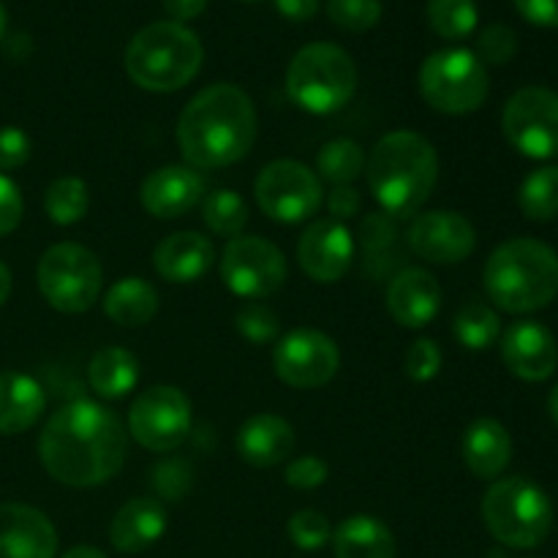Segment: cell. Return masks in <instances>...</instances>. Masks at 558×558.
<instances>
[{
    "instance_id": "6da1fadb",
    "label": "cell",
    "mask_w": 558,
    "mask_h": 558,
    "mask_svg": "<svg viewBox=\"0 0 558 558\" xmlns=\"http://www.w3.org/2000/svg\"><path fill=\"white\" fill-rule=\"evenodd\" d=\"M129 456L123 423L107 407L71 401L38 436V458L52 480L69 488H96L118 477Z\"/></svg>"
},
{
    "instance_id": "7a4b0ae2",
    "label": "cell",
    "mask_w": 558,
    "mask_h": 558,
    "mask_svg": "<svg viewBox=\"0 0 558 558\" xmlns=\"http://www.w3.org/2000/svg\"><path fill=\"white\" fill-rule=\"evenodd\" d=\"M259 134L248 93L218 82L196 93L178 120V145L194 169H221L243 161Z\"/></svg>"
},
{
    "instance_id": "3957f363",
    "label": "cell",
    "mask_w": 558,
    "mask_h": 558,
    "mask_svg": "<svg viewBox=\"0 0 558 558\" xmlns=\"http://www.w3.org/2000/svg\"><path fill=\"white\" fill-rule=\"evenodd\" d=\"M365 174L381 213L392 218L417 216L439 178V156L417 131H392L376 142Z\"/></svg>"
},
{
    "instance_id": "277c9868",
    "label": "cell",
    "mask_w": 558,
    "mask_h": 558,
    "mask_svg": "<svg viewBox=\"0 0 558 558\" xmlns=\"http://www.w3.org/2000/svg\"><path fill=\"white\" fill-rule=\"evenodd\" d=\"M485 292L507 314H534L558 294V254L534 238L501 243L485 265Z\"/></svg>"
},
{
    "instance_id": "5b68a950",
    "label": "cell",
    "mask_w": 558,
    "mask_h": 558,
    "mask_svg": "<svg viewBox=\"0 0 558 558\" xmlns=\"http://www.w3.org/2000/svg\"><path fill=\"white\" fill-rule=\"evenodd\" d=\"M205 49L199 36L180 22H153L131 38L125 71L131 82L150 93H174L202 69Z\"/></svg>"
},
{
    "instance_id": "8992f818",
    "label": "cell",
    "mask_w": 558,
    "mask_h": 558,
    "mask_svg": "<svg viewBox=\"0 0 558 558\" xmlns=\"http://www.w3.org/2000/svg\"><path fill=\"white\" fill-rule=\"evenodd\" d=\"M483 523L507 548H537L554 529V505L529 477L494 480L483 496Z\"/></svg>"
},
{
    "instance_id": "52a82bcc",
    "label": "cell",
    "mask_w": 558,
    "mask_h": 558,
    "mask_svg": "<svg viewBox=\"0 0 558 558\" xmlns=\"http://www.w3.org/2000/svg\"><path fill=\"white\" fill-rule=\"evenodd\" d=\"M357 90V65L352 54L330 41L300 49L287 69V93L311 114H332L347 107Z\"/></svg>"
},
{
    "instance_id": "ba28073f",
    "label": "cell",
    "mask_w": 558,
    "mask_h": 558,
    "mask_svg": "<svg viewBox=\"0 0 558 558\" xmlns=\"http://www.w3.org/2000/svg\"><path fill=\"white\" fill-rule=\"evenodd\" d=\"M38 292L60 314H85L98 303L104 270L98 256L80 243H58L44 251L36 270Z\"/></svg>"
},
{
    "instance_id": "9c48e42d",
    "label": "cell",
    "mask_w": 558,
    "mask_h": 558,
    "mask_svg": "<svg viewBox=\"0 0 558 558\" xmlns=\"http://www.w3.org/2000/svg\"><path fill=\"white\" fill-rule=\"evenodd\" d=\"M488 90V71L472 49H439L420 69V93L441 114L477 112Z\"/></svg>"
},
{
    "instance_id": "30bf717a",
    "label": "cell",
    "mask_w": 558,
    "mask_h": 558,
    "mask_svg": "<svg viewBox=\"0 0 558 558\" xmlns=\"http://www.w3.org/2000/svg\"><path fill=\"white\" fill-rule=\"evenodd\" d=\"M501 131L521 156L548 161L558 156V93L529 85L512 93L501 112Z\"/></svg>"
},
{
    "instance_id": "8fae6325",
    "label": "cell",
    "mask_w": 558,
    "mask_h": 558,
    "mask_svg": "<svg viewBox=\"0 0 558 558\" xmlns=\"http://www.w3.org/2000/svg\"><path fill=\"white\" fill-rule=\"evenodd\" d=\"M256 205L270 221H308L322 207V180L305 163L281 158L267 163L254 183Z\"/></svg>"
},
{
    "instance_id": "7c38bea8",
    "label": "cell",
    "mask_w": 558,
    "mask_h": 558,
    "mask_svg": "<svg viewBox=\"0 0 558 558\" xmlns=\"http://www.w3.org/2000/svg\"><path fill=\"white\" fill-rule=\"evenodd\" d=\"M191 401L180 387L156 385L134 398L129 434L150 452H172L191 434Z\"/></svg>"
},
{
    "instance_id": "4fadbf2b",
    "label": "cell",
    "mask_w": 558,
    "mask_h": 558,
    "mask_svg": "<svg viewBox=\"0 0 558 558\" xmlns=\"http://www.w3.org/2000/svg\"><path fill=\"white\" fill-rule=\"evenodd\" d=\"M221 281L243 300L270 298L287 281V259L270 240L240 234L221 254Z\"/></svg>"
},
{
    "instance_id": "5bb4252c",
    "label": "cell",
    "mask_w": 558,
    "mask_h": 558,
    "mask_svg": "<svg viewBox=\"0 0 558 558\" xmlns=\"http://www.w3.org/2000/svg\"><path fill=\"white\" fill-rule=\"evenodd\" d=\"M341 368V352L336 341L314 327L287 332L272 349V371L283 385L294 390H314L327 385Z\"/></svg>"
},
{
    "instance_id": "9a60e30c",
    "label": "cell",
    "mask_w": 558,
    "mask_h": 558,
    "mask_svg": "<svg viewBox=\"0 0 558 558\" xmlns=\"http://www.w3.org/2000/svg\"><path fill=\"white\" fill-rule=\"evenodd\" d=\"M409 248L434 265H458L477 248V232L461 213H417L409 223Z\"/></svg>"
},
{
    "instance_id": "2e32d148",
    "label": "cell",
    "mask_w": 558,
    "mask_h": 558,
    "mask_svg": "<svg viewBox=\"0 0 558 558\" xmlns=\"http://www.w3.org/2000/svg\"><path fill=\"white\" fill-rule=\"evenodd\" d=\"M354 259V238L336 218H319L298 243V262L316 283H336L347 276Z\"/></svg>"
},
{
    "instance_id": "e0dca14e",
    "label": "cell",
    "mask_w": 558,
    "mask_h": 558,
    "mask_svg": "<svg viewBox=\"0 0 558 558\" xmlns=\"http://www.w3.org/2000/svg\"><path fill=\"white\" fill-rule=\"evenodd\" d=\"M501 360L518 379L545 381L558 368V343L554 332L539 322H515L501 336Z\"/></svg>"
},
{
    "instance_id": "ac0fdd59",
    "label": "cell",
    "mask_w": 558,
    "mask_h": 558,
    "mask_svg": "<svg viewBox=\"0 0 558 558\" xmlns=\"http://www.w3.org/2000/svg\"><path fill=\"white\" fill-rule=\"evenodd\" d=\"M58 532L41 510L16 501L0 505V558H54Z\"/></svg>"
},
{
    "instance_id": "d6986e66",
    "label": "cell",
    "mask_w": 558,
    "mask_h": 558,
    "mask_svg": "<svg viewBox=\"0 0 558 558\" xmlns=\"http://www.w3.org/2000/svg\"><path fill=\"white\" fill-rule=\"evenodd\" d=\"M205 178L194 167H161L145 178L140 202L153 218H183L205 199Z\"/></svg>"
},
{
    "instance_id": "ffe728a7",
    "label": "cell",
    "mask_w": 558,
    "mask_h": 558,
    "mask_svg": "<svg viewBox=\"0 0 558 558\" xmlns=\"http://www.w3.org/2000/svg\"><path fill=\"white\" fill-rule=\"evenodd\" d=\"M441 308L439 281L423 267H407L387 287V311L396 325L420 330L430 325Z\"/></svg>"
},
{
    "instance_id": "44dd1931",
    "label": "cell",
    "mask_w": 558,
    "mask_h": 558,
    "mask_svg": "<svg viewBox=\"0 0 558 558\" xmlns=\"http://www.w3.org/2000/svg\"><path fill=\"white\" fill-rule=\"evenodd\" d=\"M169 515L167 507L158 499H131L114 512L112 523H109V543L118 554L136 556L145 554L147 548L158 543L167 534Z\"/></svg>"
},
{
    "instance_id": "7402d4cb",
    "label": "cell",
    "mask_w": 558,
    "mask_h": 558,
    "mask_svg": "<svg viewBox=\"0 0 558 558\" xmlns=\"http://www.w3.org/2000/svg\"><path fill=\"white\" fill-rule=\"evenodd\" d=\"M216 245L202 232H174L153 251V267L169 283H196L210 272Z\"/></svg>"
},
{
    "instance_id": "603a6c76",
    "label": "cell",
    "mask_w": 558,
    "mask_h": 558,
    "mask_svg": "<svg viewBox=\"0 0 558 558\" xmlns=\"http://www.w3.org/2000/svg\"><path fill=\"white\" fill-rule=\"evenodd\" d=\"M294 428L278 414H254L240 425L234 450L248 466L272 469L294 452Z\"/></svg>"
},
{
    "instance_id": "cb8c5ba5",
    "label": "cell",
    "mask_w": 558,
    "mask_h": 558,
    "mask_svg": "<svg viewBox=\"0 0 558 558\" xmlns=\"http://www.w3.org/2000/svg\"><path fill=\"white\" fill-rule=\"evenodd\" d=\"M461 456L469 472L477 480L501 477L512 461V436L499 420L480 417L466 428L461 441Z\"/></svg>"
},
{
    "instance_id": "d4e9b609",
    "label": "cell",
    "mask_w": 558,
    "mask_h": 558,
    "mask_svg": "<svg viewBox=\"0 0 558 558\" xmlns=\"http://www.w3.org/2000/svg\"><path fill=\"white\" fill-rule=\"evenodd\" d=\"M44 407L47 396L33 376L16 371L0 374V436L25 434L38 423Z\"/></svg>"
},
{
    "instance_id": "484cf974",
    "label": "cell",
    "mask_w": 558,
    "mask_h": 558,
    "mask_svg": "<svg viewBox=\"0 0 558 558\" xmlns=\"http://www.w3.org/2000/svg\"><path fill=\"white\" fill-rule=\"evenodd\" d=\"M336 558H396L390 526L374 515H349L332 529Z\"/></svg>"
},
{
    "instance_id": "4316f807",
    "label": "cell",
    "mask_w": 558,
    "mask_h": 558,
    "mask_svg": "<svg viewBox=\"0 0 558 558\" xmlns=\"http://www.w3.org/2000/svg\"><path fill=\"white\" fill-rule=\"evenodd\" d=\"M104 314L120 327H145L158 314L156 287L140 276L120 278L104 294Z\"/></svg>"
},
{
    "instance_id": "83f0119b",
    "label": "cell",
    "mask_w": 558,
    "mask_h": 558,
    "mask_svg": "<svg viewBox=\"0 0 558 558\" xmlns=\"http://www.w3.org/2000/svg\"><path fill=\"white\" fill-rule=\"evenodd\" d=\"M87 379L96 396H101L104 401H118L140 385V360L129 349L107 347L93 354Z\"/></svg>"
},
{
    "instance_id": "f1b7e54d",
    "label": "cell",
    "mask_w": 558,
    "mask_h": 558,
    "mask_svg": "<svg viewBox=\"0 0 558 558\" xmlns=\"http://www.w3.org/2000/svg\"><path fill=\"white\" fill-rule=\"evenodd\" d=\"M452 336L469 352H485L501 338V319L483 300H466L452 316Z\"/></svg>"
},
{
    "instance_id": "f546056e",
    "label": "cell",
    "mask_w": 558,
    "mask_h": 558,
    "mask_svg": "<svg viewBox=\"0 0 558 558\" xmlns=\"http://www.w3.org/2000/svg\"><path fill=\"white\" fill-rule=\"evenodd\" d=\"M365 150L354 140H332L316 156V178L332 185H352L365 174Z\"/></svg>"
},
{
    "instance_id": "4dcf8cb0",
    "label": "cell",
    "mask_w": 558,
    "mask_h": 558,
    "mask_svg": "<svg viewBox=\"0 0 558 558\" xmlns=\"http://www.w3.org/2000/svg\"><path fill=\"white\" fill-rule=\"evenodd\" d=\"M202 221L218 238H240L245 223H248V205L238 191H210L202 199Z\"/></svg>"
},
{
    "instance_id": "1f68e13d",
    "label": "cell",
    "mask_w": 558,
    "mask_h": 558,
    "mask_svg": "<svg viewBox=\"0 0 558 558\" xmlns=\"http://www.w3.org/2000/svg\"><path fill=\"white\" fill-rule=\"evenodd\" d=\"M518 205L529 221H554L558 216V167H539L518 191Z\"/></svg>"
},
{
    "instance_id": "d6a6232c",
    "label": "cell",
    "mask_w": 558,
    "mask_h": 558,
    "mask_svg": "<svg viewBox=\"0 0 558 558\" xmlns=\"http://www.w3.org/2000/svg\"><path fill=\"white\" fill-rule=\"evenodd\" d=\"M90 205V194L82 178H58L49 183L47 194H44V210H47L49 221L58 227H71V223L82 221Z\"/></svg>"
},
{
    "instance_id": "836d02e7",
    "label": "cell",
    "mask_w": 558,
    "mask_h": 558,
    "mask_svg": "<svg viewBox=\"0 0 558 558\" xmlns=\"http://www.w3.org/2000/svg\"><path fill=\"white\" fill-rule=\"evenodd\" d=\"M425 14H428L430 31L450 41L472 36L480 20L474 0H428Z\"/></svg>"
},
{
    "instance_id": "e575fe53",
    "label": "cell",
    "mask_w": 558,
    "mask_h": 558,
    "mask_svg": "<svg viewBox=\"0 0 558 558\" xmlns=\"http://www.w3.org/2000/svg\"><path fill=\"white\" fill-rule=\"evenodd\" d=\"M234 327H238L240 336L251 343H272L281 332V319L272 308H267L265 303H245L240 305L238 314H234Z\"/></svg>"
},
{
    "instance_id": "d590c367",
    "label": "cell",
    "mask_w": 558,
    "mask_h": 558,
    "mask_svg": "<svg viewBox=\"0 0 558 558\" xmlns=\"http://www.w3.org/2000/svg\"><path fill=\"white\" fill-rule=\"evenodd\" d=\"M332 25L349 33H365L381 20V0H327Z\"/></svg>"
},
{
    "instance_id": "8d00e7d4",
    "label": "cell",
    "mask_w": 558,
    "mask_h": 558,
    "mask_svg": "<svg viewBox=\"0 0 558 558\" xmlns=\"http://www.w3.org/2000/svg\"><path fill=\"white\" fill-rule=\"evenodd\" d=\"M289 539L300 550H319L332 539V526L322 512L300 510L289 518Z\"/></svg>"
},
{
    "instance_id": "74e56055",
    "label": "cell",
    "mask_w": 558,
    "mask_h": 558,
    "mask_svg": "<svg viewBox=\"0 0 558 558\" xmlns=\"http://www.w3.org/2000/svg\"><path fill=\"white\" fill-rule=\"evenodd\" d=\"M518 52V36L512 27L507 25H488L477 36V58L480 63L488 65H505L515 58Z\"/></svg>"
},
{
    "instance_id": "f35d334b",
    "label": "cell",
    "mask_w": 558,
    "mask_h": 558,
    "mask_svg": "<svg viewBox=\"0 0 558 558\" xmlns=\"http://www.w3.org/2000/svg\"><path fill=\"white\" fill-rule=\"evenodd\" d=\"M441 363H445V357H441L439 343L430 341V338H420L407 352V376L423 385V381H430L439 376Z\"/></svg>"
},
{
    "instance_id": "ab89813d",
    "label": "cell",
    "mask_w": 558,
    "mask_h": 558,
    "mask_svg": "<svg viewBox=\"0 0 558 558\" xmlns=\"http://www.w3.org/2000/svg\"><path fill=\"white\" fill-rule=\"evenodd\" d=\"M327 474L330 469L322 458L300 456L287 466V485H292L294 490H314L327 483Z\"/></svg>"
},
{
    "instance_id": "60d3db41",
    "label": "cell",
    "mask_w": 558,
    "mask_h": 558,
    "mask_svg": "<svg viewBox=\"0 0 558 558\" xmlns=\"http://www.w3.org/2000/svg\"><path fill=\"white\" fill-rule=\"evenodd\" d=\"M33 142L16 125H3L0 129V172H11V169H20L22 163L31 158Z\"/></svg>"
},
{
    "instance_id": "b9f144b4",
    "label": "cell",
    "mask_w": 558,
    "mask_h": 558,
    "mask_svg": "<svg viewBox=\"0 0 558 558\" xmlns=\"http://www.w3.org/2000/svg\"><path fill=\"white\" fill-rule=\"evenodd\" d=\"M360 234H363V248L371 254L387 248L398 234L396 218L387 216V213H371V216H365Z\"/></svg>"
},
{
    "instance_id": "7bdbcfd3",
    "label": "cell",
    "mask_w": 558,
    "mask_h": 558,
    "mask_svg": "<svg viewBox=\"0 0 558 558\" xmlns=\"http://www.w3.org/2000/svg\"><path fill=\"white\" fill-rule=\"evenodd\" d=\"M22 210H25V205H22L20 189H16L14 180L0 172V238L20 227Z\"/></svg>"
},
{
    "instance_id": "ee69618b",
    "label": "cell",
    "mask_w": 558,
    "mask_h": 558,
    "mask_svg": "<svg viewBox=\"0 0 558 558\" xmlns=\"http://www.w3.org/2000/svg\"><path fill=\"white\" fill-rule=\"evenodd\" d=\"M360 207H363V196L354 185H336L327 196V210H330V218L336 221H349V218L360 216Z\"/></svg>"
},
{
    "instance_id": "f6af8a7d",
    "label": "cell",
    "mask_w": 558,
    "mask_h": 558,
    "mask_svg": "<svg viewBox=\"0 0 558 558\" xmlns=\"http://www.w3.org/2000/svg\"><path fill=\"white\" fill-rule=\"evenodd\" d=\"M518 14L539 27H558V0H515Z\"/></svg>"
},
{
    "instance_id": "bcb514c9",
    "label": "cell",
    "mask_w": 558,
    "mask_h": 558,
    "mask_svg": "<svg viewBox=\"0 0 558 558\" xmlns=\"http://www.w3.org/2000/svg\"><path fill=\"white\" fill-rule=\"evenodd\" d=\"M163 9L169 11L172 22L183 25V22L196 20L207 9V0H163Z\"/></svg>"
},
{
    "instance_id": "7dc6e473",
    "label": "cell",
    "mask_w": 558,
    "mask_h": 558,
    "mask_svg": "<svg viewBox=\"0 0 558 558\" xmlns=\"http://www.w3.org/2000/svg\"><path fill=\"white\" fill-rule=\"evenodd\" d=\"M276 9L281 11L287 20L305 22L319 11V0H276Z\"/></svg>"
},
{
    "instance_id": "c3c4849f",
    "label": "cell",
    "mask_w": 558,
    "mask_h": 558,
    "mask_svg": "<svg viewBox=\"0 0 558 558\" xmlns=\"http://www.w3.org/2000/svg\"><path fill=\"white\" fill-rule=\"evenodd\" d=\"M60 558H107L98 548H90V545H80V548H71L69 554H63Z\"/></svg>"
},
{
    "instance_id": "681fc988",
    "label": "cell",
    "mask_w": 558,
    "mask_h": 558,
    "mask_svg": "<svg viewBox=\"0 0 558 558\" xmlns=\"http://www.w3.org/2000/svg\"><path fill=\"white\" fill-rule=\"evenodd\" d=\"M9 294H11V272H9V267L0 262V305L9 300Z\"/></svg>"
},
{
    "instance_id": "f907efd6",
    "label": "cell",
    "mask_w": 558,
    "mask_h": 558,
    "mask_svg": "<svg viewBox=\"0 0 558 558\" xmlns=\"http://www.w3.org/2000/svg\"><path fill=\"white\" fill-rule=\"evenodd\" d=\"M548 412H550V420H554L556 428H558V385L554 387V390H550V398H548Z\"/></svg>"
},
{
    "instance_id": "816d5d0a",
    "label": "cell",
    "mask_w": 558,
    "mask_h": 558,
    "mask_svg": "<svg viewBox=\"0 0 558 558\" xmlns=\"http://www.w3.org/2000/svg\"><path fill=\"white\" fill-rule=\"evenodd\" d=\"M3 33H5V11L3 5H0V38H3Z\"/></svg>"
},
{
    "instance_id": "f5cc1de1",
    "label": "cell",
    "mask_w": 558,
    "mask_h": 558,
    "mask_svg": "<svg viewBox=\"0 0 558 558\" xmlns=\"http://www.w3.org/2000/svg\"><path fill=\"white\" fill-rule=\"evenodd\" d=\"M240 3H256V0H240Z\"/></svg>"
}]
</instances>
